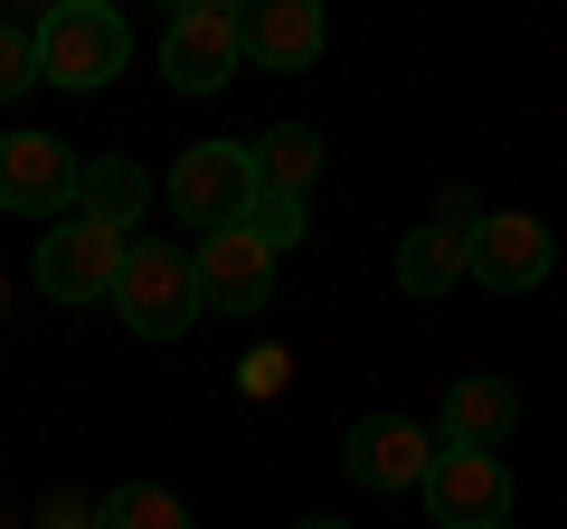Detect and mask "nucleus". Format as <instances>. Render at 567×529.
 I'll return each mask as SVG.
<instances>
[{"mask_svg":"<svg viewBox=\"0 0 567 529\" xmlns=\"http://www.w3.org/2000/svg\"><path fill=\"white\" fill-rule=\"evenodd\" d=\"M123 58H133V29H123L114 0H58L39 20V85L95 95V85L123 76Z\"/></svg>","mask_w":567,"mask_h":529,"instance_id":"f257e3e1","label":"nucleus"},{"mask_svg":"<svg viewBox=\"0 0 567 529\" xmlns=\"http://www.w3.org/2000/svg\"><path fill=\"white\" fill-rule=\"evenodd\" d=\"M114 312L123 331H142V341H189L199 331V264L181 256L171 237H133V256H123V284H114Z\"/></svg>","mask_w":567,"mask_h":529,"instance_id":"f03ea898","label":"nucleus"},{"mask_svg":"<svg viewBox=\"0 0 567 529\" xmlns=\"http://www.w3.org/2000/svg\"><path fill=\"white\" fill-rule=\"evenodd\" d=\"M256 143H189L181 162H171V218L199 227V237H218V227H246V208H256Z\"/></svg>","mask_w":567,"mask_h":529,"instance_id":"7ed1b4c3","label":"nucleus"},{"mask_svg":"<svg viewBox=\"0 0 567 529\" xmlns=\"http://www.w3.org/2000/svg\"><path fill=\"white\" fill-rule=\"evenodd\" d=\"M237 66H246V10H237V0H189V10L162 20V76H171V95H218Z\"/></svg>","mask_w":567,"mask_h":529,"instance_id":"20e7f679","label":"nucleus"},{"mask_svg":"<svg viewBox=\"0 0 567 529\" xmlns=\"http://www.w3.org/2000/svg\"><path fill=\"white\" fill-rule=\"evenodd\" d=\"M123 256H133V237H123V227L66 218V227H48V237H39V264H29V274H39L48 303H114Z\"/></svg>","mask_w":567,"mask_h":529,"instance_id":"39448f33","label":"nucleus"},{"mask_svg":"<svg viewBox=\"0 0 567 529\" xmlns=\"http://www.w3.org/2000/svg\"><path fill=\"white\" fill-rule=\"evenodd\" d=\"M85 162L58 133H0V208L10 218H76Z\"/></svg>","mask_w":567,"mask_h":529,"instance_id":"423d86ee","label":"nucleus"},{"mask_svg":"<svg viewBox=\"0 0 567 529\" xmlns=\"http://www.w3.org/2000/svg\"><path fill=\"white\" fill-rule=\"evenodd\" d=\"M435 454H445V435H425L416 416H360L341 435V473L360 491H425Z\"/></svg>","mask_w":567,"mask_h":529,"instance_id":"0eeeda50","label":"nucleus"},{"mask_svg":"<svg viewBox=\"0 0 567 529\" xmlns=\"http://www.w3.org/2000/svg\"><path fill=\"white\" fill-rule=\"evenodd\" d=\"M416 501H425V520H435V529H502L511 520V464H502V454L445 445Z\"/></svg>","mask_w":567,"mask_h":529,"instance_id":"6e6552de","label":"nucleus"},{"mask_svg":"<svg viewBox=\"0 0 567 529\" xmlns=\"http://www.w3.org/2000/svg\"><path fill=\"white\" fill-rule=\"evenodd\" d=\"M473 199L464 189H445L435 199V218L425 227H406V246H398V293H416V303H435V293H454L473 274Z\"/></svg>","mask_w":567,"mask_h":529,"instance_id":"1a4fd4ad","label":"nucleus"},{"mask_svg":"<svg viewBox=\"0 0 567 529\" xmlns=\"http://www.w3.org/2000/svg\"><path fill=\"white\" fill-rule=\"evenodd\" d=\"M189 264H199V303L208 312H265L275 303V246L265 237H246V227H218V237H199L189 246Z\"/></svg>","mask_w":567,"mask_h":529,"instance_id":"9d476101","label":"nucleus"},{"mask_svg":"<svg viewBox=\"0 0 567 529\" xmlns=\"http://www.w3.org/2000/svg\"><path fill=\"white\" fill-rule=\"evenodd\" d=\"M548 264H558V237H548L539 218H520V208H502V218L473 227V284H492V293H539Z\"/></svg>","mask_w":567,"mask_h":529,"instance_id":"9b49d317","label":"nucleus"},{"mask_svg":"<svg viewBox=\"0 0 567 529\" xmlns=\"http://www.w3.org/2000/svg\"><path fill=\"white\" fill-rule=\"evenodd\" d=\"M322 48H331L322 0H256L246 10V66H265V76H303V66H322Z\"/></svg>","mask_w":567,"mask_h":529,"instance_id":"f8f14e48","label":"nucleus"},{"mask_svg":"<svg viewBox=\"0 0 567 529\" xmlns=\"http://www.w3.org/2000/svg\"><path fill=\"white\" fill-rule=\"evenodd\" d=\"M511 426H520V387H511V378H483V369H473V378L445 387V445L492 454Z\"/></svg>","mask_w":567,"mask_h":529,"instance_id":"ddd939ff","label":"nucleus"},{"mask_svg":"<svg viewBox=\"0 0 567 529\" xmlns=\"http://www.w3.org/2000/svg\"><path fill=\"white\" fill-rule=\"evenodd\" d=\"M142 208H152V170H142V162H123V152L85 162V199H76V218L123 227V237H133V227H142Z\"/></svg>","mask_w":567,"mask_h":529,"instance_id":"4468645a","label":"nucleus"},{"mask_svg":"<svg viewBox=\"0 0 567 529\" xmlns=\"http://www.w3.org/2000/svg\"><path fill=\"white\" fill-rule=\"evenodd\" d=\"M256 180H265V189H293V199H303V189L322 180V133H312V123H275V133L256 143Z\"/></svg>","mask_w":567,"mask_h":529,"instance_id":"2eb2a0df","label":"nucleus"},{"mask_svg":"<svg viewBox=\"0 0 567 529\" xmlns=\"http://www.w3.org/2000/svg\"><path fill=\"white\" fill-rule=\"evenodd\" d=\"M95 529H189V510L171 501L162 483H123V491H104Z\"/></svg>","mask_w":567,"mask_h":529,"instance_id":"dca6fc26","label":"nucleus"},{"mask_svg":"<svg viewBox=\"0 0 567 529\" xmlns=\"http://www.w3.org/2000/svg\"><path fill=\"white\" fill-rule=\"evenodd\" d=\"M246 237H265L284 256V246H303L312 237V208L293 199V189H256V208H246Z\"/></svg>","mask_w":567,"mask_h":529,"instance_id":"f3484780","label":"nucleus"},{"mask_svg":"<svg viewBox=\"0 0 567 529\" xmlns=\"http://www.w3.org/2000/svg\"><path fill=\"white\" fill-rule=\"evenodd\" d=\"M29 85H39V29L0 20V104H10V95H29Z\"/></svg>","mask_w":567,"mask_h":529,"instance_id":"a211bd4d","label":"nucleus"},{"mask_svg":"<svg viewBox=\"0 0 567 529\" xmlns=\"http://www.w3.org/2000/svg\"><path fill=\"white\" fill-rule=\"evenodd\" d=\"M284 378H293V350H256V360H237V387H246V397H275Z\"/></svg>","mask_w":567,"mask_h":529,"instance_id":"6ab92c4d","label":"nucleus"},{"mask_svg":"<svg viewBox=\"0 0 567 529\" xmlns=\"http://www.w3.org/2000/svg\"><path fill=\"white\" fill-rule=\"evenodd\" d=\"M48 529H95V520H85V501H48Z\"/></svg>","mask_w":567,"mask_h":529,"instance_id":"aec40b11","label":"nucleus"},{"mask_svg":"<svg viewBox=\"0 0 567 529\" xmlns=\"http://www.w3.org/2000/svg\"><path fill=\"white\" fill-rule=\"evenodd\" d=\"M293 529H350V520H331V510H312V520H293Z\"/></svg>","mask_w":567,"mask_h":529,"instance_id":"412c9836","label":"nucleus"},{"mask_svg":"<svg viewBox=\"0 0 567 529\" xmlns=\"http://www.w3.org/2000/svg\"><path fill=\"white\" fill-rule=\"evenodd\" d=\"M502 529H511V520H502Z\"/></svg>","mask_w":567,"mask_h":529,"instance_id":"4be33fe9","label":"nucleus"}]
</instances>
